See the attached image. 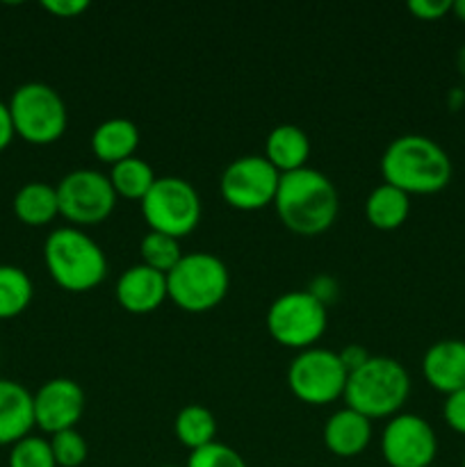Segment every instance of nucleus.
Wrapping results in <instances>:
<instances>
[{
  "label": "nucleus",
  "mask_w": 465,
  "mask_h": 467,
  "mask_svg": "<svg viewBox=\"0 0 465 467\" xmlns=\"http://www.w3.org/2000/svg\"><path fill=\"white\" fill-rule=\"evenodd\" d=\"M381 451L390 467H431L438 454L436 431L422 415L399 413L383 429Z\"/></svg>",
  "instance_id": "12"
},
{
  "label": "nucleus",
  "mask_w": 465,
  "mask_h": 467,
  "mask_svg": "<svg viewBox=\"0 0 465 467\" xmlns=\"http://www.w3.org/2000/svg\"><path fill=\"white\" fill-rule=\"evenodd\" d=\"M326 304L313 292L292 290L278 296L267 310V331L274 342L305 351L326 331Z\"/></svg>",
  "instance_id": "7"
},
{
  "label": "nucleus",
  "mask_w": 465,
  "mask_h": 467,
  "mask_svg": "<svg viewBox=\"0 0 465 467\" xmlns=\"http://www.w3.org/2000/svg\"><path fill=\"white\" fill-rule=\"evenodd\" d=\"M114 295L130 315H149L169 299L167 276L140 263L119 276Z\"/></svg>",
  "instance_id": "14"
},
{
  "label": "nucleus",
  "mask_w": 465,
  "mask_h": 467,
  "mask_svg": "<svg viewBox=\"0 0 465 467\" xmlns=\"http://www.w3.org/2000/svg\"><path fill=\"white\" fill-rule=\"evenodd\" d=\"M173 431L187 450L194 451L217 441V420H214L212 410L205 406L190 404L178 410Z\"/></svg>",
  "instance_id": "22"
},
{
  "label": "nucleus",
  "mask_w": 465,
  "mask_h": 467,
  "mask_svg": "<svg viewBox=\"0 0 465 467\" xmlns=\"http://www.w3.org/2000/svg\"><path fill=\"white\" fill-rule=\"evenodd\" d=\"M9 467H57V463H55L53 450L46 438L27 436L12 445Z\"/></svg>",
  "instance_id": "27"
},
{
  "label": "nucleus",
  "mask_w": 465,
  "mask_h": 467,
  "mask_svg": "<svg viewBox=\"0 0 465 467\" xmlns=\"http://www.w3.org/2000/svg\"><path fill=\"white\" fill-rule=\"evenodd\" d=\"M140 254H141V265L164 274V276H167V274L181 263L182 255H185L181 249V240L164 235V233H155V231L146 233L144 240H141L140 244Z\"/></svg>",
  "instance_id": "25"
},
{
  "label": "nucleus",
  "mask_w": 465,
  "mask_h": 467,
  "mask_svg": "<svg viewBox=\"0 0 465 467\" xmlns=\"http://www.w3.org/2000/svg\"><path fill=\"white\" fill-rule=\"evenodd\" d=\"M35 406V427L55 436L67 429H76V424L85 413L87 397L80 383L73 379H50L32 395Z\"/></svg>",
  "instance_id": "13"
},
{
  "label": "nucleus",
  "mask_w": 465,
  "mask_h": 467,
  "mask_svg": "<svg viewBox=\"0 0 465 467\" xmlns=\"http://www.w3.org/2000/svg\"><path fill=\"white\" fill-rule=\"evenodd\" d=\"M162 467H178V465H162Z\"/></svg>",
  "instance_id": "35"
},
{
  "label": "nucleus",
  "mask_w": 465,
  "mask_h": 467,
  "mask_svg": "<svg viewBox=\"0 0 465 467\" xmlns=\"http://www.w3.org/2000/svg\"><path fill=\"white\" fill-rule=\"evenodd\" d=\"M431 467H436V465H431Z\"/></svg>",
  "instance_id": "37"
},
{
  "label": "nucleus",
  "mask_w": 465,
  "mask_h": 467,
  "mask_svg": "<svg viewBox=\"0 0 465 467\" xmlns=\"http://www.w3.org/2000/svg\"><path fill=\"white\" fill-rule=\"evenodd\" d=\"M274 208L287 231L301 237H315L336 223L340 196L322 171L304 167L299 171L283 173Z\"/></svg>",
  "instance_id": "1"
},
{
  "label": "nucleus",
  "mask_w": 465,
  "mask_h": 467,
  "mask_svg": "<svg viewBox=\"0 0 465 467\" xmlns=\"http://www.w3.org/2000/svg\"><path fill=\"white\" fill-rule=\"evenodd\" d=\"M44 263L50 278L67 292H89L108 274L103 249L82 228L64 226L48 235L44 244Z\"/></svg>",
  "instance_id": "4"
},
{
  "label": "nucleus",
  "mask_w": 465,
  "mask_h": 467,
  "mask_svg": "<svg viewBox=\"0 0 465 467\" xmlns=\"http://www.w3.org/2000/svg\"><path fill=\"white\" fill-rule=\"evenodd\" d=\"M231 274L212 254H185L167 274L169 299L185 313H208L228 295Z\"/></svg>",
  "instance_id": "5"
},
{
  "label": "nucleus",
  "mask_w": 465,
  "mask_h": 467,
  "mask_svg": "<svg viewBox=\"0 0 465 467\" xmlns=\"http://www.w3.org/2000/svg\"><path fill=\"white\" fill-rule=\"evenodd\" d=\"M349 372L340 354L319 347L299 351L287 368V386L292 395L308 406H326L345 397Z\"/></svg>",
  "instance_id": "9"
},
{
  "label": "nucleus",
  "mask_w": 465,
  "mask_h": 467,
  "mask_svg": "<svg viewBox=\"0 0 465 467\" xmlns=\"http://www.w3.org/2000/svg\"><path fill=\"white\" fill-rule=\"evenodd\" d=\"M451 14L465 23V0H451Z\"/></svg>",
  "instance_id": "34"
},
{
  "label": "nucleus",
  "mask_w": 465,
  "mask_h": 467,
  "mask_svg": "<svg viewBox=\"0 0 465 467\" xmlns=\"http://www.w3.org/2000/svg\"><path fill=\"white\" fill-rule=\"evenodd\" d=\"M442 420L451 431L465 436V388L447 397L442 404Z\"/></svg>",
  "instance_id": "29"
},
{
  "label": "nucleus",
  "mask_w": 465,
  "mask_h": 467,
  "mask_svg": "<svg viewBox=\"0 0 465 467\" xmlns=\"http://www.w3.org/2000/svg\"><path fill=\"white\" fill-rule=\"evenodd\" d=\"M41 7L57 18H76L89 9L87 0H44Z\"/></svg>",
  "instance_id": "31"
},
{
  "label": "nucleus",
  "mask_w": 465,
  "mask_h": 467,
  "mask_svg": "<svg viewBox=\"0 0 465 467\" xmlns=\"http://www.w3.org/2000/svg\"><path fill=\"white\" fill-rule=\"evenodd\" d=\"M451 158L431 137L401 135L383 150V182L408 196L438 194L451 182Z\"/></svg>",
  "instance_id": "2"
},
{
  "label": "nucleus",
  "mask_w": 465,
  "mask_h": 467,
  "mask_svg": "<svg viewBox=\"0 0 465 467\" xmlns=\"http://www.w3.org/2000/svg\"><path fill=\"white\" fill-rule=\"evenodd\" d=\"M408 392L410 377L399 360L369 356L358 369L349 372L342 400L367 420H383L399 415Z\"/></svg>",
  "instance_id": "3"
},
{
  "label": "nucleus",
  "mask_w": 465,
  "mask_h": 467,
  "mask_svg": "<svg viewBox=\"0 0 465 467\" xmlns=\"http://www.w3.org/2000/svg\"><path fill=\"white\" fill-rule=\"evenodd\" d=\"M281 173L267 162L264 155H244L223 169L219 192L231 208L255 213L274 203Z\"/></svg>",
  "instance_id": "11"
},
{
  "label": "nucleus",
  "mask_w": 465,
  "mask_h": 467,
  "mask_svg": "<svg viewBox=\"0 0 465 467\" xmlns=\"http://www.w3.org/2000/svg\"><path fill=\"white\" fill-rule=\"evenodd\" d=\"M408 12L419 21H440L451 14V0H410Z\"/></svg>",
  "instance_id": "30"
},
{
  "label": "nucleus",
  "mask_w": 465,
  "mask_h": 467,
  "mask_svg": "<svg viewBox=\"0 0 465 467\" xmlns=\"http://www.w3.org/2000/svg\"><path fill=\"white\" fill-rule=\"evenodd\" d=\"M463 467H465V456H463Z\"/></svg>",
  "instance_id": "36"
},
{
  "label": "nucleus",
  "mask_w": 465,
  "mask_h": 467,
  "mask_svg": "<svg viewBox=\"0 0 465 467\" xmlns=\"http://www.w3.org/2000/svg\"><path fill=\"white\" fill-rule=\"evenodd\" d=\"M141 214L150 231L181 240L199 226L201 196L185 178L162 176L141 201Z\"/></svg>",
  "instance_id": "8"
},
{
  "label": "nucleus",
  "mask_w": 465,
  "mask_h": 467,
  "mask_svg": "<svg viewBox=\"0 0 465 467\" xmlns=\"http://www.w3.org/2000/svg\"><path fill=\"white\" fill-rule=\"evenodd\" d=\"M410 214V196L397 187L381 182L365 201V217L378 231H395L404 226Z\"/></svg>",
  "instance_id": "20"
},
{
  "label": "nucleus",
  "mask_w": 465,
  "mask_h": 467,
  "mask_svg": "<svg viewBox=\"0 0 465 467\" xmlns=\"http://www.w3.org/2000/svg\"><path fill=\"white\" fill-rule=\"evenodd\" d=\"M14 137H16V132H14V121H12V114H9V105L0 100V153L12 144Z\"/></svg>",
  "instance_id": "32"
},
{
  "label": "nucleus",
  "mask_w": 465,
  "mask_h": 467,
  "mask_svg": "<svg viewBox=\"0 0 465 467\" xmlns=\"http://www.w3.org/2000/svg\"><path fill=\"white\" fill-rule=\"evenodd\" d=\"M35 296V285L21 267L0 265V319H14L26 313Z\"/></svg>",
  "instance_id": "24"
},
{
  "label": "nucleus",
  "mask_w": 465,
  "mask_h": 467,
  "mask_svg": "<svg viewBox=\"0 0 465 467\" xmlns=\"http://www.w3.org/2000/svg\"><path fill=\"white\" fill-rule=\"evenodd\" d=\"M50 450H53L57 467H80L89 456V447L78 429H67L50 436Z\"/></svg>",
  "instance_id": "26"
},
{
  "label": "nucleus",
  "mask_w": 465,
  "mask_h": 467,
  "mask_svg": "<svg viewBox=\"0 0 465 467\" xmlns=\"http://www.w3.org/2000/svg\"><path fill=\"white\" fill-rule=\"evenodd\" d=\"M187 467H246V463L232 447L214 441L191 451Z\"/></svg>",
  "instance_id": "28"
},
{
  "label": "nucleus",
  "mask_w": 465,
  "mask_h": 467,
  "mask_svg": "<svg viewBox=\"0 0 465 467\" xmlns=\"http://www.w3.org/2000/svg\"><path fill=\"white\" fill-rule=\"evenodd\" d=\"M35 427L32 395L21 383L0 379V445H16Z\"/></svg>",
  "instance_id": "17"
},
{
  "label": "nucleus",
  "mask_w": 465,
  "mask_h": 467,
  "mask_svg": "<svg viewBox=\"0 0 465 467\" xmlns=\"http://www.w3.org/2000/svg\"><path fill=\"white\" fill-rule=\"evenodd\" d=\"M264 158L278 173H292L305 167L310 158V140L299 126L281 123L264 141Z\"/></svg>",
  "instance_id": "18"
},
{
  "label": "nucleus",
  "mask_w": 465,
  "mask_h": 467,
  "mask_svg": "<svg viewBox=\"0 0 465 467\" xmlns=\"http://www.w3.org/2000/svg\"><path fill=\"white\" fill-rule=\"evenodd\" d=\"M369 441H372V420L349 406L336 410L324 424V445L340 459H354L363 454Z\"/></svg>",
  "instance_id": "16"
},
{
  "label": "nucleus",
  "mask_w": 465,
  "mask_h": 467,
  "mask_svg": "<svg viewBox=\"0 0 465 467\" xmlns=\"http://www.w3.org/2000/svg\"><path fill=\"white\" fill-rule=\"evenodd\" d=\"M55 190L59 214L76 228L103 223L114 213L119 199L109 176L96 169H76L67 173Z\"/></svg>",
  "instance_id": "10"
},
{
  "label": "nucleus",
  "mask_w": 465,
  "mask_h": 467,
  "mask_svg": "<svg viewBox=\"0 0 465 467\" xmlns=\"http://www.w3.org/2000/svg\"><path fill=\"white\" fill-rule=\"evenodd\" d=\"M367 358H369V354L365 349H360L358 345H349L345 351H340V360H342V365L346 368V372H354V369H358Z\"/></svg>",
  "instance_id": "33"
},
{
  "label": "nucleus",
  "mask_w": 465,
  "mask_h": 467,
  "mask_svg": "<svg viewBox=\"0 0 465 467\" xmlns=\"http://www.w3.org/2000/svg\"><path fill=\"white\" fill-rule=\"evenodd\" d=\"M424 381L445 397L465 388V340L433 342L422 358Z\"/></svg>",
  "instance_id": "15"
},
{
  "label": "nucleus",
  "mask_w": 465,
  "mask_h": 467,
  "mask_svg": "<svg viewBox=\"0 0 465 467\" xmlns=\"http://www.w3.org/2000/svg\"><path fill=\"white\" fill-rule=\"evenodd\" d=\"M14 214L26 226H48L59 214L57 190L48 182H27L14 196Z\"/></svg>",
  "instance_id": "21"
},
{
  "label": "nucleus",
  "mask_w": 465,
  "mask_h": 467,
  "mask_svg": "<svg viewBox=\"0 0 465 467\" xmlns=\"http://www.w3.org/2000/svg\"><path fill=\"white\" fill-rule=\"evenodd\" d=\"M7 105L14 132L27 144H53L68 126L64 99L46 82H26L14 91Z\"/></svg>",
  "instance_id": "6"
},
{
  "label": "nucleus",
  "mask_w": 465,
  "mask_h": 467,
  "mask_svg": "<svg viewBox=\"0 0 465 467\" xmlns=\"http://www.w3.org/2000/svg\"><path fill=\"white\" fill-rule=\"evenodd\" d=\"M158 176H155L153 167L141 158H128L123 162L114 164L109 171V182H112L117 196H123L128 201H144L150 187L155 185Z\"/></svg>",
  "instance_id": "23"
},
{
  "label": "nucleus",
  "mask_w": 465,
  "mask_h": 467,
  "mask_svg": "<svg viewBox=\"0 0 465 467\" xmlns=\"http://www.w3.org/2000/svg\"><path fill=\"white\" fill-rule=\"evenodd\" d=\"M140 146V128L130 119H108L91 135V150L105 164H119L132 158Z\"/></svg>",
  "instance_id": "19"
}]
</instances>
